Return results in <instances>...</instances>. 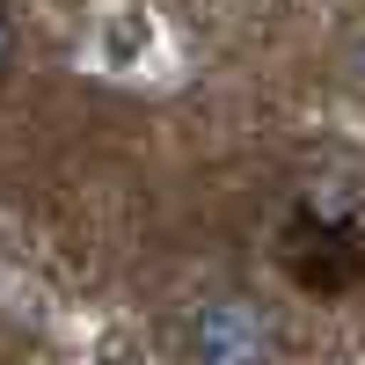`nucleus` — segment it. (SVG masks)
Segmentation results:
<instances>
[{"label":"nucleus","mask_w":365,"mask_h":365,"mask_svg":"<svg viewBox=\"0 0 365 365\" xmlns=\"http://www.w3.org/2000/svg\"><path fill=\"white\" fill-rule=\"evenodd\" d=\"M8 66H15V15L0 8V73H8Z\"/></svg>","instance_id":"obj_2"},{"label":"nucleus","mask_w":365,"mask_h":365,"mask_svg":"<svg viewBox=\"0 0 365 365\" xmlns=\"http://www.w3.org/2000/svg\"><path fill=\"white\" fill-rule=\"evenodd\" d=\"M344 66H351V73H358V81H365V22H358V29H351V51H344Z\"/></svg>","instance_id":"obj_3"},{"label":"nucleus","mask_w":365,"mask_h":365,"mask_svg":"<svg viewBox=\"0 0 365 365\" xmlns=\"http://www.w3.org/2000/svg\"><path fill=\"white\" fill-rule=\"evenodd\" d=\"M182 365H285V336L249 292H212L182 322Z\"/></svg>","instance_id":"obj_1"}]
</instances>
